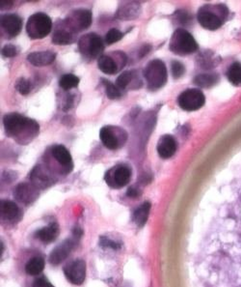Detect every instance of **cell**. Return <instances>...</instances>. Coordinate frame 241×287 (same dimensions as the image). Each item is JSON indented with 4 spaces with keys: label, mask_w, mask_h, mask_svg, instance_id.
<instances>
[{
    "label": "cell",
    "mask_w": 241,
    "mask_h": 287,
    "mask_svg": "<svg viewBox=\"0 0 241 287\" xmlns=\"http://www.w3.org/2000/svg\"><path fill=\"white\" fill-rule=\"evenodd\" d=\"M199 276L202 287H241V171L220 214L203 231Z\"/></svg>",
    "instance_id": "cell-1"
},
{
    "label": "cell",
    "mask_w": 241,
    "mask_h": 287,
    "mask_svg": "<svg viewBox=\"0 0 241 287\" xmlns=\"http://www.w3.org/2000/svg\"><path fill=\"white\" fill-rule=\"evenodd\" d=\"M3 124L6 134L18 144H28L39 133V124L19 113L6 114Z\"/></svg>",
    "instance_id": "cell-2"
},
{
    "label": "cell",
    "mask_w": 241,
    "mask_h": 287,
    "mask_svg": "<svg viewBox=\"0 0 241 287\" xmlns=\"http://www.w3.org/2000/svg\"><path fill=\"white\" fill-rule=\"evenodd\" d=\"M169 48L171 52L182 56L196 52L199 47L188 31L179 28L174 32Z\"/></svg>",
    "instance_id": "cell-3"
},
{
    "label": "cell",
    "mask_w": 241,
    "mask_h": 287,
    "mask_svg": "<svg viewBox=\"0 0 241 287\" xmlns=\"http://www.w3.org/2000/svg\"><path fill=\"white\" fill-rule=\"evenodd\" d=\"M144 77L147 81L148 88L151 91H155L163 87L167 82V68L161 60L154 59L146 66Z\"/></svg>",
    "instance_id": "cell-4"
},
{
    "label": "cell",
    "mask_w": 241,
    "mask_h": 287,
    "mask_svg": "<svg viewBox=\"0 0 241 287\" xmlns=\"http://www.w3.org/2000/svg\"><path fill=\"white\" fill-rule=\"evenodd\" d=\"M52 29L51 19L44 13L32 15L26 24V32L31 39H42L48 36Z\"/></svg>",
    "instance_id": "cell-5"
},
{
    "label": "cell",
    "mask_w": 241,
    "mask_h": 287,
    "mask_svg": "<svg viewBox=\"0 0 241 287\" xmlns=\"http://www.w3.org/2000/svg\"><path fill=\"white\" fill-rule=\"evenodd\" d=\"M78 48L79 52L84 57L95 59L99 57L103 52L104 45L99 35L95 33H89L81 37L78 42Z\"/></svg>",
    "instance_id": "cell-6"
},
{
    "label": "cell",
    "mask_w": 241,
    "mask_h": 287,
    "mask_svg": "<svg viewBox=\"0 0 241 287\" xmlns=\"http://www.w3.org/2000/svg\"><path fill=\"white\" fill-rule=\"evenodd\" d=\"M206 103L205 95L200 89L191 88L181 93L178 98V103L183 111L195 112L200 110Z\"/></svg>",
    "instance_id": "cell-7"
},
{
    "label": "cell",
    "mask_w": 241,
    "mask_h": 287,
    "mask_svg": "<svg viewBox=\"0 0 241 287\" xmlns=\"http://www.w3.org/2000/svg\"><path fill=\"white\" fill-rule=\"evenodd\" d=\"M92 23V13L86 9L73 11L64 21V25L72 33L85 30L90 27Z\"/></svg>",
    "instance_id": "cell-8"
},
{
    "label": "cell",
    "mask_w": 241,
    "mask_h": 287,
    "mask_svg": "<svg viewBox=\"0 0 241 287\" xmlns=\"http://www.w3.org/2000/svg\"><path fill=\"white\" fill-rule=\"evenodd\" d=\"M131 177V168L125 164H118L106 172L105 182L113 189H120L130 183Z\"/></svg>",
    "instance_id": "cell-9"
},
{
    "label": "cell",
    "mask_w": 241,
    "mask_h": 287,
    "mask_svg": "<svg viewBox=\"0 0 241 287\" xmlns=\"http://www.w3.org/2000/svg\"><path fill=\"white\" fill-rule=\"evenodd\" d=\"M117 128L105 126L102 127L100 131V137H101L102 144L109 150H116L120 147L122 144L126 142L127 138L122 137V133H125V131H122L120 133L116 132Z\"/></svg>",
    "instance_id": "cell-10"
},
{
    "label": "cell",
    "mask_w": 241,
    "mask_h": 287,
    "mask_svg": "<svg viewBox=\"0 0 241 287\" xmlns=\"http://www.w3.org/2000/svg\"><path fill=\"white\" fill-rule=\"evenodd\" d=\"M64 273L69 281L72 284L81 285L86 276V265L81 259L74 260L64 268Z\"/></svg>",
    "instance_id": "cell-11"
},
{
    "label": "cell",
    "mask_w": 241,
    "mask_h": 287,
    "mask_svg": "<svg viewBox=\"0 0 241 287\" xmlns=\"http://www.w3.org/2000/svg\"><path fill=\"white\" fill-rule=\"evenodd\" d=\"M197 18L202 26L209 30H216L220 28L223 24L221 17L209 9V7L201 8L198 12Z\"/></svg>",
    "instance_id": "cell-12"
},
{
    "label": "cell",
    "mask_w": 241,
    "mask_h": 287,
    "mask_svg": "<svg viewBox=\"0 0 241 287\" xmlns=\"http://www.w3.org/2000/svg\"><path fill=\"white\" fill-rule=\"evenodd\" d=\"M15 198L22 204L28 205L34 202L38 197V189L33 184L21 183L18 185L14 191Z\"/></svg>",
    "instance_id": "cell-13"
},
{
    "label": "cell",
    "mask_w": 241,
    "mask_h": 287,
    "mask_svg": "<svg viewBox=\"0 0 241 287\" xmlns=\"http://www.w3.org/2000/svg\"><path fill=\"white\" fill-rule=\"evenodd\" d=\"M31 184L38 188H48L54 183L53 177L51 176V171L45 168L43 165H37L31 172Z\"/></svg>",
    "instance_id": "cell-14"
},
{
    "label": "cell",
    "mask_w": 241,
    "mask_h": 287,
    "mask_svg": "<svg viewBox=\"0 0 241 287\" xmlns=\"http://www.w3.org/2000/svg\"><path fill=\"white\" fill-rule=\"evenodd\" d=\"M52 158L60 164L62 170L69 173L72 168V160L70 152L63 145H55L51 149Z\"/></svg>",
    "instance_id": "cell-15"
},
{
    "label": "cell",
    "mask_w": 241,
    "mask_h": 287,
    "mask_svg": "<svg viewBox=\"0 0 241 287\" xmlns=\"http://www.w3.org/2000/svg\"><path fill=\"white\" fill-rule=\"evenodd\" d=\"M1 26L10 37H16L22 28V20L15 14L4 15L1 17Z\"/></svg>",
    "instance_id": "cell-16"
},
{
    "label": "cell",
    "mask_w": 241,
    "mask_h": 287,
    "mask_svg": "<svg viewBox=\"0 0 241 287\" xmlns=\"http://www.w3.org/2000/svg\"><path fill=\"white\" fill-rule=\"evenodd\" d=\"M0 212H1L2 220L8 223H12V224L19 222L22 215L20 207L11 200L1 201Z\"/></svg>",
    "instance_id": "cell-17"
},
{
    "label": "cell",
    "mask_w": 241,
    "mask_h": 287,
    "mask_svg": "<svg viewBox=\"0 0 241 287\" xmlns=\"http://www.w3.org/2000/svg\"><path fill=\"white\" fill-rule=\"evenodd\" d=\"M156 148L160 158L170 159L176 153L178 145L176 139L171 134H164L159 138Z\"/></svg>",
    "instance_id": "cell-18"
},
{
    "label": "cell",
    "mask_w": 241,
    "mask_h": 287,
    "mask_svg": "<svg viewBox=\"0 0 241 287\" xmlns=\"http://www.w3.org/2000/svg\"><path fill=\"white\" fill-rule=\"evenodd\" d=\"M73 246L74 243L72 240L70 239L65 240L59 246H56L54 250H52L50 256V262L54 266L61 264L67 257H69V255L73 248Z\"/></svg>",
    "instance_id": "cell-19"
},
{
    "label": "cell",
    "mask_w": 241,
    "mask_h": 287,
    "mask_svg": "<svg viewBox=\"0 0 241 287\" xmlns=\"http://www.w3.org/2000/svg\"><path fill=\"white\" fill-rule=\"evenodd\" d=\"M56 53L47 51V52H31L27 56V60L36 67H44L51 65V63L55 60Z\"/></svg>",
    "instance_id": "cell-20"
},
{
    "label": "cell",
    "mask_w": 241,
    "mask_h": 287,
    "mask_svg": "<svg viewBox=\"0 0 241 287\" xmlns=\"http://www.w3.org/2000/svg\"><path fill=\"white\" fill-rule=\"evenodd\" d=\"M74 40V35L64 24L58 26L52 36V43L55 45H68Z\"/></svg>",
    "instance_id": "cell-21"
},
{
    "label": "cell",
    "mask_w": 241,
    "mask_h": 287,
    "mask_svg": "<svg viewBox=\"0 0 241 287\" xmlns=\"http://www.w3.org/2000/svg\"><path fill=\"white\" fill-rule=\"evenodd\" d=\"M59 234V226L57 224H51L47 227H44L37 231L36 237L44 243H51Z\"/></svg>",
    "instance_id": "cell-22"
},
{
    "label": "cell",
    "mask_w": 241,
    "mask_h": 287,
    "mask_svg": "<svg viewBox=\"0 0 241 287\" xmlns=\"http://www.w3.org/2000/svg\"><path fill=\"white\" fill-rule=\"evenodd\" d=\"M139 11H140L139 4L135 2H131L125 4L122 8H120L117 12L116 16L120 20H132L139 16Z\"/></svg>",
    "instance_id": "cell-23"
},
{
    "label": "cell",
    "mask_w": 241,
    "mask_h": 287,
    "mask_svg": "<svg viewBox=\"0 0 241 287\" xmlns=\"http://www.w3.org/2000/svg\"><path fill=\"white\" fill-rule=\"evenodd\" d=\"M98 67L101 72L106 75H114L120 69L117 62L109 55H101L98 61Z\"/></svg>",
    "instance_id": "cell-24"
},
{
    "label": "cell",
    "mask_w": 241,
    "mask_h": 287,
    "mask_svg": "<svg viewBox=\"0 0 241 287\" xmlns=\"http://www.w3.org/2000/svg\"><path fill=\"white\" fill-rule=\"evenodd\" d=\"M150 211H151V203L150 202H144L142 205L139 206L134 214H133V221L134 223L137 225V226H143L147 220H148V217H149V214H150Z\"/></svg>",
    "instance_id": "cell-25"
},
{
    "label": "cell",
    "mask_w": 241,
    "mask_h": 287,
    "mask_svg": "<svg viewBox=\"0 0 241 287\" xmlns=\"http://www.w3.org/2000/svg\"><path fill=\"white\" fill-rule=\"evenodd\" d=\"M44 268H45V260L42 257H33L27 262L25 266V271L28 275L37 276L43 272Z\"/></svg>",
    "instance_id": "cell-26"
},
{
    "label": "cell",
    "mask_w": 241,
    "mask_h": 287,
    "mask_svg": "<svg viewBox=\"0 0 241 287\" xmlns=\"http://www.w3.org/2000/svg\"><path fill=\"white\" fill-rule=\"evenodd\" d=\"M218 81V76L214 74H202L195 78L194 83L203 88L212 87Z\"/></svg>",
    "instance_id": "cell-27"
},
{
    "label": "cell",
    "mask_w": 241,
    "mask_h": 287,
    "mask_svg": "<svg viewBox=\"0 0 241 287\" xmlns=\"http://www.w3.org/2000/svg\"><path fill=\"white\" fill-rule=\"evenodd\" d=\"M227 77L229 82L233 85L241 84V64L238 62L232 63L228 69Z\"/></svg>",
    "instance_id": "cell-28"
},
{
    "label": "cell",
    "mask_w": 241,
    "mask_h": 287,
    "mask_svg": "<svg viewBox=\"0 0 241 287\" xmlns=\"http://www.w3.org/2000/svg\"><path fill=\"white\" fill-rule=\"evenodd\" d=\"M78 83H79V79L72 74H67V75L62 76L59 81L61 88L66 91L76 87Z\"/></svg>",
    "instance_id": "cell-29"
},
{
    "label": "cell",
    "mask_w": 241,
    "mask_h": 287,
    "mask_svg": "<svg viewBox=\"0 0 241 287\" xmlns=\"http://www.w3.org/2000/svg\"><path fill=\"white\" fill-rule=\"evenodd\" d=\"M102 84L104 86L106 96L109 99H111V100H116V99L120 98L122 91H120V88L116 84L112 83L109 81H106V80H102Z\"/></svg>",
    "instance_id": "cell-30"
},
{
    "label": "cell",
    "mask_w": 241,
    "mask_h": 287,
    "mask_svg": "<svg viewBox=\"0 0 241 287\" xmlns=\"http://www.w3.org/2000/svg\"><path fill=\"white\" fill-rule=\"evenodd\" d=\"M133 78H134V72H132V71L124 72L117 79L116 85L120 88V90H124V89H126L130 85V83H131Z\"/></svg>",
    "instance_id": "cell-31"
},
{
    "label": "cell",
    "mask_w": 241,
    "mask_h": 287,
    "mask_svg": "<svg viewBox=\"0 0 241 287\" xmlns=\"http://www.w3.org/2000/svg\"><path fill=\"white\" fill-rule=\"evenodd\" d=\"M122 38H123V33L116 28H112L107 32L105 36V43L107 45H112L114 43L120 41Z\"/></svg>",
    "instance_id": "cell-32"
},
{
    "label": "cell",
    "mask_w": 241,
    "mask_h": 287,
    "mask_svg": "<svg viewBox=\"0 0 241 287\" xmlns=\"http://www.w3.org/2000/svg\"><path fill=\"white\" fill-rule=\"evenodd\" d=\"M16 89L21 94V95H27L31 91V83L27 80L21 78L18 82H16Z\"/></svg>",
    "instance_id": "cell-33"
},
{
    "label": "cell",
    "mask_w": 241,
    "mask_h": 287,
    "mask_svg": "<svg viewBox=\"0 0 241 287\" xmlns=\"http://www.w3.org/2000/svg\"><path fill=\"white\" fill-rule=\"evenodd\" d=\"M171 70L174 79H180L185 73V67L183 66V64H181V62L173 61Z\"/></svg>",
    "instance_id": "cell-34"
},
{
    "label": "cell",
    "mask_w": 241,
    "mask_h": 287,
    "mask_svg": "<svg viewBox=\"0 0 241 287\" xmlns=\"http://www.w3.org/2000/svg\"><path fill=\"white\" fill-rule=\"evenodd\" d=\"M2 52V55L4 57L9 58V57H14V56L18 55L19 50L14 45H6V46H4V48L2 49V52Z\"/></svg>",
    "instance_id": "cell-35"
},
{
    "label": "cell",
    "mask_w": 241,
    "mask_h": 287,
    "mask_svg": "<svg viewBox=\"0 0 241 287\" xmlns=\"http://www.w3.org/2000/svg\"><path fill=\"white\" fill-rule=\"evenodd\" d=\"M101 246H103V247H111L113 249H118L120 248V245L117 244L116 242L114 241H111L109 239H106V238H101Z\"/></svg>",
    "instance_id": "cell-36"
},
{
    "label": "cell",
    "mask_w": 241,
    "mask_h": 287,
    "mask_svg": "<svg viewBox=\"0 0 241 287\" xmlns=\"http://www.w3.org/2000/svg\"><path fill=\"white\" fill-rule=\"evenodd\" d=\"M33 287H53L51 285V283L45 278V277H41V278H38L34 284H33Z\"/></svg>",
    "instance_id": "cell-37"
},
{
    "label": "cell",
    "mask_w": 241,
    "mask_h": 287,
    "mask_svg": "<svg viewBox=\"0 0 241 287\" xmlns=\"http://www.w3.org/2000/svg\"><path fill=\"white\" fill-rule=\"evenodd\" d=\"M140 190L136 187H131L128 190V196L131 197V198H136L138 196H140Z\"/></svg>",
    "instance_id": "cell-38"
},
{
    "label": "cell",
    "mask_w": 241,
    "mask_h": 287,
    "mask_svg": "<svg viewBox=\"0 0 241 287\" xmlns=\"http://www.w3.org/2000/svg\"><path fill=\"white\" fill-rule=\"evenodd\" d=\"M178 19L180 20L181 23H187L188 21H189V16L187 15V13L185 12H179L178 13Z\"/></svg>",
    "instance_id": "cell-39"
},
{
    "label": "cell",
    "mask_w": 241,
    "mask_h": 287,
    "mask_svg": "<svg viewBox=\"0 0 241 287\" xmlns=\"http://www.w3.org/2000/svg\"><path fill=\"white\" fill-rule=\"evenodd\" d=\"M151 51V46H149V45H145V46H143L142 48L140 49V52H139V54H140L141 57H143V56H145L148 52Z\"/></svg>",
    "instance_id": "cell-40"
},
{
    "label": "cell",
    "mask_w": 241,
    "mask_h": 287,
    "mask_svg": "<svg viewBox=\"0 0 241 287\" xmlns=\"http://www.w3.org/2000/svg\"><path fill=\"white\" fill-rule=\"evenodd\" d=\"M12 5H13L12 1H1V3H0V6H1L2 10L9 9L10 7H12Z\"/></svg>",
    "instance_id": "cell-41"
}]
</instances>
